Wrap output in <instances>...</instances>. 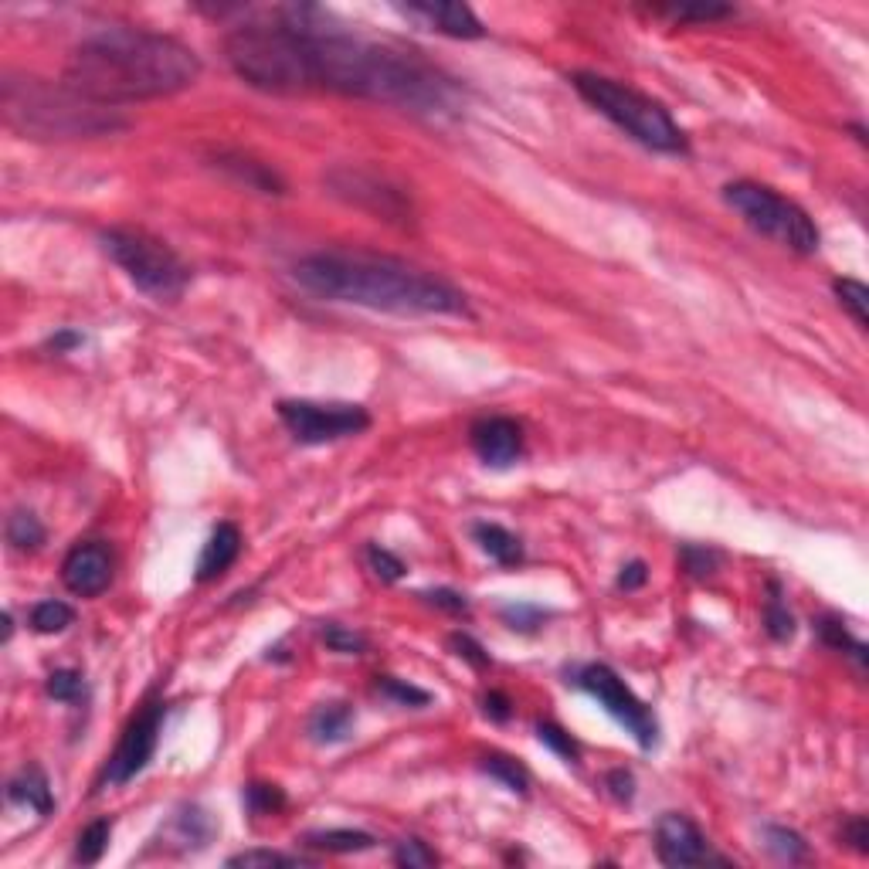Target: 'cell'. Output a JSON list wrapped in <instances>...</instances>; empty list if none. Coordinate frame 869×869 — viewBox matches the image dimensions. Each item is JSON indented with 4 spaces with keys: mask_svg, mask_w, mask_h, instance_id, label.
Segmentation results:
<instances>
[{
    "mask_svg": "<svg viewBox=\"0 0 869 869\" xmlns=\"http://www.w3.org/2000/svg\"><path fill=\"white\" fill-rule=\"evenodd\" d=\"M235 75L258 92H340L408 113L442 116L459 109V85L421 51L381 45L333 28L323 7H279L272 21H248L225 38Z\"/></svg>",
    "mask_w": 869,
    "mask_h": 869,
    "instance_id": "obj_1",
    "label": "cell"
},
{
    "mask_svg": "<svg viewBox=\"0 0 869 869\" xmlns=\"http://www.w3.org/2000/svg\"><path fill=\"white\" fill-rule=\"evenodd\" d=\"M201 58L170 34L106 28L85 38L65 65V85L99 106L167 99L201 79Z\"/></svg>",
    "mask_w": 869,
    "mask_h": 869,
    "instance_id": "obj_2",
    "label": "cell"
},
{
    "mask_svg": "<svg viewBox=\"0 0 869 869\" xmlns=\"http://www.w3.org/2000/svg\"><path fill=\"white\" fill-rule=\"evenodd\" d=\"M296 282L330 303L398 316H462L466 292L442 275L377 252H316L296 262Z\"/></svg>",
    "mask_w": 869,
    "mask_h": 869,
    "instance_id": "obj_3",
    "label": "cell"
},
{
    "mask_svg": "<svg viewBox=\"0 0 869 869\" xmlns=\"http://www.w3.org/2000/svg\"><path fill=\"white\" fill-rule=\"evenodd\" d=\"M4 123L24 140H89L126 129V119L109 106L79 96L72 85L7 75L0 85Z\"/></svg>",
    "mask_w": 869,
    "mask_h": 869,
    "instance_id": "obj_4",
    "label": "cell"
},
{
    "mask_svg": "<svg viewBox=\"0 0 869 869\" xmlns=\"http://www.w3.org/2000/svg\"><path fill=\"white\" fill-rule=\"evenodd\" d=\"M571 85L578 89V96L588 102L591 109H598L605 119L622 129V133L632 136L635 143L649 146L656 153H686L690 143H686V133L679 129V123L669 116V109L656 102L645 92L632 89V85L608 79V75H595V72H574Z\"/></svg>",
    "mask_w": 869,
    "mask_h": 869,
    "instance_id": "obj_5",
    "label": "cell"
},
{
    "mask_svg": "<svg viewBox=\"0 0 869 869\" xmlns=\"http://www.w3.org/2000/svg\"><path fill=\"white\" fill-rule=\"evenodd\" d=\"M102 248L129 275L136 289L160 303H174L191 286V269L174 248L140 228H109L102 231Z\"/></svg>",
    "mask_w": 869,
    "mask_h": 869,
    "instance_id": "obj_6",
    "label": "cell"
},
{
    "mask_svg": "<svg viewBox=\"0 0 869 869\" xmlns=\"http://www.w3.org/2000/svg\"><path fill=\"white\" fill-rule=\"evenodd\" d=\"M724 201L734 208L754 231L768 235L771 242L791 248L798 255H815L822 245V235L815 228V221L808 218L802 204H795L791 197L771 191L754 180H737V184L724 187Z\"/></svg>",
    "mask_w": 869,
    "mask_h": 869,
    "instance_id": "obj_7",
    "label": "cell"
},
{
    "mask_svg": "<svg viewBox=\"0 0 869 869\" xmlns=\"http://www.w3.org/2000/svg\"><path fill=\"white\" fill-rule=\"evenodd\" d=\"M574 683H578L581 690L591 696V700H598V707L605 710L615 724H622L628 734L635 737V744L645 747V751H649V747H656V741H659L656 717H652V710L645 707L639 696L628 690L625 679L618 676L612 666L591 662V666L578 669Z\"/></svg>",
    "mask_w": 869,
    "mask_h": 869,
    "instance_id": "obj_8",
    "label": "cell"
},
{
    "mask_svg": "<svg viewBox=\"0 0 869 869\" xmlns=\"http://www.w3.org/2000/svg\"><path fill=\"white\" fill-rule=\"evenodd\" d=\"M279 421L303 445H326L360 435L371 428V415L360 404H320V401H279Z\"/></svg>",
    "mask_w": 869,
    "mask_h": 869,
    "instance_id": "obj_9",
    "label": "cell"
},
{
    "mask_svg": "<svg viewBox=\"0 0 869 869\" xmlns=\"http://www.w3.org/2000/svg\"><path fill=\"white\" fill-rule=\"evenodd\" d=\"M163 713H167V703H163L160 696H153V700H146L143 710L129 720L113 757H109L106 771H102V788H119L126 785V781H133L140 771H146V764L157 754Z\"/></svg>",
    "mask_w": 869,
    "mask_h": 869,
    "instance_id": "obj_10",
    "label": "cell"
},
{
    "mask_svg": "<svg viewBox=\"0 0 869 869\" xmlns=\"http://www.w3.org/2000/svg\"><path fill=\"white\" fill-rule=\"evenodd\" d=\"M326 184H330L333 194L343 197V201L381 214V218H387V221H408V214H411L408 197H404L398 187L387 184V177L371 174V170L337 167V170H330Z\"/></svg>",
    "mask_w": 869,
    "mask_h": 869,
    "instance_id": "obj_11",
    "label": "cell"
},
{
    "mask_svg": "<svg viewBox=\"0 0 869 869\" xmlns=\"http://www.w3.org/2000/svg\"><path fill=\"white\" fill-rule=\"evenodd\" d=\"M656 853H659V863H666L673 869L727 863L724 856L713 853L707 836L696 829V822H690L686 815H679V812H666L659 819V825H656Z\"/></svg>",
    "mask_w": 869,
    "mask_h": 869,
    "instance_id": "obj_12",
    "label": "cell"
},
{
    "mask_svg": "<svg viewBox=\"0 0 869 869\" xmlns=\"http://www.w3.org/2000/svg\"><path fill=\"white\" fill-rule=\"evenodd\" d=\"M62 581L72 595L79 598H96L109 588L113 581V550L102 540H85L68 550L62 561Z\"/></svg>",
    "mask_w": 869,
    "mask_h": 869,
    "instance_id": "obj_13",
    "label": "cell"
},
{
    "mask_svg": "<svg viewBox=\"0 0 869 869\" xmlns=\"http://www.w3.org/2000/svg\"><path fill=\"white\" fill-rule=\"evenodd\" d=\"M472 452L493 469H506L513 466L516 459L523 455V428L516 425L513 418H483L472 425L469 432Z\"/></svg>",
    "mask_w": 869,
    "mask_h": 869,
    "instance_id": "obj_14",
    "label": "cell"
},
{
    "mask_svg": "<svg viewBox=\"0 0 869 869\" xmlns=\"http://www.w3.org/2000/svg\"><path fill=\"white\" fill-rule=\"evenodd\" d=\"M398 14L411 17V21L425 24L428 31L449 34V38H483L486 28L476 17L469 4H401Z\"/></svg>",
    "mask_w": 869,
    "mask_h": 869,
    "instance_id": "obj_15",
    "label": "cell"
},
{
    "mask_svg": "<svg viewBox=\"0 0 869 869\" xmlns=\"http://www.w3.org/2000/svg\"><path fill=\"white\" fill-rule=\"evenodd\" d=\"M238 554H242V533H238L235 523H218V527L211 530V537H208V544H204L201 557H197V574H194V578L201 584L218 581L221 574H225L228 567L238 561Z\"/></svg>",
    "mask_w": 869,
    "mask_h": 869,
    "instance_id": "obj_16",
    "label": "cell"
},
{
    "mask_svg": "<svg viewBox=\"0 0 869 869\" xmlns=\"http://www.w3.org/2000/svg\"><path fill=\"white\" fill-rule=\"evenodd\" d=\"M7 798H11L14 805L31 808V812H38V815H51V808H55L51 785H48V778L41 768H24L21 774H17L11 785H7Z\"/></svg>",
    "mask_w": 869,
    "mask_h": 869,
    "instance_id": "obj_17",
    "label": "cell"
},
{
    "mask_svg": "<svg viewBox=\"0 0 869 869\" xmlns=\"http://www.w3.org/2000/svg\"><path fill=\"white\" fill-rule=\"evenodd\" d=\"M472 537H476V544L483 547V554L493 557L496 564L516 567L523 561L520 537H513V533L506 527H499V523H476V527H472Z\"/></svg>",
    "mask_w": 869,
    "mask_h": 869,
    "instance_id": "obj_18",
    "label": "cell"
},
{
    "mask_svg": "<svg viewBox=\"0 0 869 869\" xmlns=\"http://www.w3.org/2000/svg\"><path fill=\"white\" fill-rule=\"evenodd\" d=\"M350 727H354V710H350L347 703H323V707L309 717V734H313L316 744L347 741Z\"/></svg>",
    "mask_w": 869,
    "mask_h": 869,
    "instance_id": "obj_19",
    "label": "cell"
},
{
    "mask_svg": "<svg viewBox=\"0 0 869 869\" xmlns=\"http://www.w3.org/2000/svg\"><path fill=\"white\" fill-rule=\"evenodd\" d=\"M306 846L323 849V853H364V849L374 846V836L357 829H323V832H309Z\"/></svg>",
    "mask_w": 869,
    "mask_h": 869,
    "instance_id": "obj_20",
    "label": "cell"
},
{
    "mask_svg": "<svg viewBox=\"0 0 869 869\" xmlns=\"http://www.w3.org/2000/svg\"><path fill=\"white\" fill-rule=\"evenodd\" d=\"M479 768H483L493 781H499L503 788L516 791V795H527L530 791V771L510 754H486Z\"/></svg>",
    "mask_w": 869,
    "mask_h": 869,
    "instance_id": "obj_21",
    "label": "cell"
},
{
    "mask_svg": "<svg viewBox=\"0 0 869 869\" xmlns=\"http://www.w3.org/2000/svg\"><path fill=\"white\" fill-rule=\"evenodd\" d=\"M7 544H11L14 550H38L41 544H45V527H41V520L28 510H17L11 513V520H7Z\"/></svg>",
    "mask_w": 869,
    "mask_h": 869,
    "instance_id": "obj_22",
    "label": "cell"
},
{
    "mask_svg": "<svg viewBox=\"0 0 869 869\" xmlns=\"http://www.w3.org/2000/svg\"><path fill=\"white\" fill-rule=\"evenodd\" d=\"M819 635H822V642L829 645V649L846 652V656H853L859 662V669H866V645L849 635V628L842 625V618H836V615L819 618Z\"/></svg>",
    "mask_w": 869,
    "mask_h": 869,
    "instance_id": "obj_23",
    "label": "cell"
},
{
    "mask_svg": "<svg viewBox=\"0 0 869 869\" xmlns=\"http://www.w3.org/2000/svg\"><path fill=\"white\" fill-rule=\"evenodd\" d=\"M75 622V612L72 605H65V601L51 598V601H38V605L31 608V628L38 635H55V632H65L68 625Z\"/></svg>",
    "mask_w": 869,
    "mask_h": 869,
    "instance_id": "obj_24",
    "label": "cell"
},
{
    "mask_svg": "<svg viewBox=\"0 0 869 869\" xmlns=\"http://www.w3.org/2000/svg\"><path fill=\"white\" fill-rule=\"evenodd\" d=\"M221 167L231 170L238 180H245V184L258 187V191L265 194H282V180L272 174L269 167H262V163H252L245 157H221Z\"/></svg>",
    "mask_w": 869,
    "mask_h": 869,
    "instance_id": "obj_25",
    "label": "cell"
},
{
    "mask_svg": "<svg viewBox=\"0 0 869 869\" xmlns=\"http://www.w3.org/2000/svg\"><path fill=\"white\" fill-rule=\"evenodd\" d=\"M768 605H764V628H768V635L774 642H788L791 635H795V618H791L788 605L781 601V584L771 581L768 584Z\"/></svg>",
    "mask_w": 869,
    "mask_h": 869,
    "instance_id": "obj_26",
    "label": "cell"
},
{
    "mask_svg": "<svg viewBox=\"0 0 869 869\" xmlns=\"http://www.w3.org/2000/svg\"><path fill=\"white\" fill-rule=\"evenodd\" d=\"M109 836H113V822L109 819H96L89 822L82 829L79 836V849H75V859H79L82 866H96L102 853L109 849Z\"/></svg>",
    "mask_w": 869,
    "mask_h": 869,
    "instance_id": "obj_27",
    "label": "cell"
},
{
    "mask_svg": "<svg viewBox=\"0 0 869 869\" xmlns=\"http://www.w3.org/2000/svg\"><path fill=\"white\" fill-rule=\"evenodd\" d=\"M764 839H768L771 853L778 859H785V863H802V859L808 856L805 839L798 836V832L785 829V825H768V829H764Z\"/></svg>",
    "mask_w": 869,
    "mask_h": 869,
    "instance_id": "obj_28",
    "label": "cell"
},
{
    "mask_svg": "<svg viewBox=\"0 0 869 869\" xmlns=\"http://www.w3.org/2000/svg\"><path fill=\"white\" fill-rule=\"evenodd\" d=\"M836 296H839L842 309H846V313L866 330V323H869V289L863 286V282L836 279Z\"/></svg>",
    "mask_w": 869,
    "mask_h": 869,
    "instance_id": "obj_29",
    "label": "cell"
},
{
    "mask_svg": "<svg viewBox=\"0 0 869 869\" xmlns=\"http://www.w3.org/2000/svg\"><path fill=\"white\" fill-rule=\"evenodd\" d=\"M537 737H540V744L550 747V751H554L557 757H564L567 764H578L581 744L574 741V737L567 734L561 724H554V720H544V724H537Z\"/></svg>",
    "mask_w": 869,
    "mask_h": 869,
    "instance_id": "obj_30",
    "label": "cell"
},
{
    "mask_svg": "<svg viewBox=\"0 0 869 869\" xmlns=\"http://www.w3.org/2000/svg\"><path fill=\"white\" fill-rule=\"evenodd\" d=\"M242 798H245V808L252 815H272V812H279V808H286V791H282L279 785H262V781L248 785Z\"/></svg>",
    "mask_w": 869,
    "mask_h": 869,
    "instance_id": "obj_31",
    "label": "cell"
},
{
    "mask_svg": "<svg viewBox=\"0 0 869 869\" xmlns=\"http://www.w3.org/2000/svg\"><path fill=\"white\" fill-rule=\"evenodd\" d=\"M656 14H666L673 21H700V24H710V21H720V17H730L734 7H724V4H669V7H656Z\"/></svg>",
    "mask_w": 869,
    "mask_h": 869,
    "instance_id": "obj_32",
    "label": "cell"
},
{
    "mask_svg": "<svg viewBox=\"0 0 869 869\" xmlns=\"http://www.w3.org/2000/svg\"><path fill=\"white\" fill-rule=\"evenodd\" d=\"M320 635H323L326 649L340 652V656H364L367 652V639L360 632H354V628H343L337 622H330V625H323Z\"/></svg>",
    "mask_w": 869,
    "mask_h": 869,
    "instance_id": "obj_33",
    "label": "cell"
},
{
    "mask_svg": "<svg viewBox=\"0 0 869 869\" xmlns=\"http://www.w3.org/2000/svg\"><path fill=\"white\" fill-rule=\"evenodd\" d=\"M377 693L387 696V700H394V703H401V707H428V703H432V696H428L425 690H418V686L404 683V679H394V676H381Z\"/></svg>",
    "mask_w": 869,
    "mask_h": 869,
    "instance_id": "obj_34",
    "label": "cell"
},
{
    "mask_svg": "<svg viewBox=\"0 0 869 869\" xmlns=\"http://www.w3.org/2000/svg\"><path fill=\"white\" fill-rule=\"evenodd\" d=\"M45 690H48L51 700H58V703H75V700H82L85 683H82V676L75 673V669H58V673H51V676H48Z\"/></svg>",
    "mask_w": 869,
    "mask_h": 869,
    "instance_id": "obj_35",
    "label": "cell"
},
{
    "mask_svg": "<svg viewBox=\"0 0 869 869\" xmlns=\"http://www.w3.org/2000/svg\"><path fill=\"white\" fill-rule=\"evenodd\" d=\"M394 863L398 866H408V869H425V866H435L438 863V853L428 842L421 839H401L398 849H394Z\"/></svg>",
    "mask_w": 869,
    "mask_h": 869,
    "instance_id": "obj_36",
    "label": "cell"
},
{
    "mask_svg": "<svg viewBox=\"0 0 869 869\" xmlns=\"http://www.w3.org/2000/svg\"><path fill=\"white\" fill-rule=\"evenodd\" d=\"M679 561H683L686 574H693V578H710V574L720 567V554H717V550H710V547L686 544L683 550H679Z\"/></svg>",
    "mask_w": 869,
    "mask_h": 869,
    "instance_id": "obj_37",
    "label": "cell"
},
{
    "mask_svg": "<svg viewBox=\"0 0 869 869\" xmlns=\"http://www.w3.org/2000/svg\"><path fill=\"white\" fill-rule=\"evenodd\" d=\"M303 863H306V859L275 853V849H248V853H238V856L228 859V866H245V869H255V866H303Z\"/></svg>",
    "mask_w": 869,
    "mask_h": 869,
    "instance_id": "obj_38",
    "label": "cell"
},
{
    "mask_svg": "<svg viewBox=\"0 0 869 869\" xmlns=\"http://www.w3.org/2000/svg\"><path fill=\"white\" fill-rule=\"evenodd\" d=\"M364 557H367V567H371V571H374L381 581L394 584V581H401V578H404V564L391 554V550H384L381 544H371V547H367V554H364Z\"/></svg>",
    "mask_w": 869,
    "mask_h": 869,
    "instance_id": "obj_39",
    "label": "cell"
},
{
    "mask_svg": "<svg viewBox=\"0 0 869 869\" xmlns=\"http://www.w3.org/2000/svg\"><path fill=\"white\" fill-rule=\"evenodd\" d=\"M499 615H503V622L516 628V632H537L547 618V612H540L537 605H506Z\"/></svg>",
    "mask_w": 869,
    "mask_h": 869,
    "instance_id": "obj_40",
    "label": "cell"
},
{
    "mask_svg": "<svg viewBox=\"0 0 869 869\" xmlns=\"http://www.w3.org/2000/svg\"><path fill=\"white\" fill-rule=\"evenodd\" d=\"M449 645L455 649V656L466 659V662H472V666H476V669H486V666H489V652H486L476 639H472V635H466V632H455L452 639H449Z\"/></svg>",
    "mask_w": 869,
    "mask_h": 869,
    "instance_id": "obj_41",
    "label": "cell"
},
{
    "mask_svg": "<svg viewBox=\"0 0 869 869\" xmlns=\"http://www.w3.org/2000/svg\"><path fill=\"white\" fill-rule=\"evenodd\" d=\"M605 785L615 795V802H632V798H635V778H632V771H625V768L608 771L605 774Z\"/></svg>",
    "mask_w": 869,
    "mask_h": 869,
    "instance_id": "obj_42",
    "label": "cell"
},
{
    "mask_svg": "<svg viewBox=\"0 0 869 869\" xmlns=\"http://www.w3.org/2000/svg\"><path fill=\"white\" fill-rule=\"evenodd\" d=\"M842 839H846L856 853H869V829H866L863 815H853V819L842 825Z\"/></svg>",
    "mask_w": 869,
    "mask_h": 869,
    "instance_id": "obj_43",
    "label": "cell"
},
{
    "mask_svg": "<svg viewBox=\"0 0 869 869\" xmlns=\"http://www.w3.org/2000/svg\"><path fill=\"white\" fill-rule=\"evenodd\" d=\"M428 601H432V605H438V608H445V612H455V615H462V612H469V601H466V595H459V591H449V588H438V591H428L425 595Z\"/></svg>",
    "mask_w": 869,
    "mask_h": 869,
    "instance_id": "obj_44",
    "label": "cell"
},
{
    "mask_svg": "<svg viewBox=\"0 0 869 869\" xmlns=\"http://www.w3.org/2000/svg\"><path fill=\"white\" fill-rule=\"evenodd\" d=\"M483 710H486V717L489 720H496V724H506V720H510V696L506 693H499V690H489L486 696H483Z\"/></svg>",
    "mask_w": 869,
    "mask_h": 869,
    "instance_id": "obj_45",
    "label": "cell"
},
{
    "mask_svg": "<svg viewBox=\"0 0 869 869\" xmlns=\"http://www.w3.org/2000/svg\"><path fill=\"white\" fill-rule=\"evenodd\" d=\"M649 581V567H645L642 561H632L622 567V574H618V588L622 591H635L642 588V584Z\"/></svg>",
    "mask_w": 869,
    "mask_h": 869,
    "instance_id": "obj_46",
    "label": "cell"
},
{
    "mask_svg": "<svg viewBox=\"0 0 869 869\" xmlns=\"http://www.w3.org/2000/svg\"><path fill=\"white\" fill-rule=\"evenodd\" d=\"M82 347V333L75 330H58L55 337L48 340V350H55V354H68V350Z\"/></svg>",
    "mask_w": 869,
    "mask_h": 869,
    "instance_id": "obj_47",
    "label": "cell"
}]
</instances>
